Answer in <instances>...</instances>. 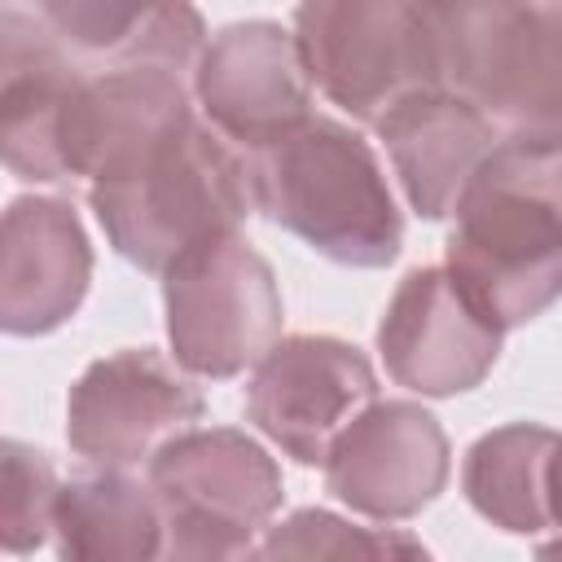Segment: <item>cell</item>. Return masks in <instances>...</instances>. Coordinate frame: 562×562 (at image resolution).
<instances>
[{"instance_id":"cell-1","label":"cell","mask_w":562,"mask_h":562,"mask_svg":"<svg viewBox=\"0 0 562 562\" xmlns=\"http://www.w3.org/2000/svg\"><path fill=\"white\" fill-rule=\"evenodd\" d=\"M452 215L443 272L487 325H527L562 294V149L501 140Z\"/></svg>"},{"instance_id":"cell-2","label":"cell","mask_w":562,"mask_h":562,"mask_svg":"<svg viewBox=\"0 0 562 562\" xmlns=\"http://www.w3.org/2000/svg\"><path fill=\"white\" fill-rule=\"evenodd\" d=\"M259 215L334 263L382 268L400 255L404 220L373 149L342 123L307 114L246 158Z\"/></svg>"},{"instance_id":"cell-3","label":"cell","mask_w":562,"mask_h":562,"mask_svg":"<svg viewBox=\"0 0 562 562\" xmlns=\"http://www.w3.org/2000/svg\"><path fill=\"white\" fill-rule=\"evenodd\" d=\"M88 202L110 246L145 272H167L189 250L237 233L255 206L246 162L198 119L92 180Z\"/></svg>"},{"instance_id":"cell-4","label":"cell","mask_w":562,"mask_h":562,"mask_svg":"<svg viewBox=\"0 0 562 562\" xmlns=\"http://www.w3.org/2000/svg\"><path fill=\"white\" fill-rule=\"evenodd\" d=\"M443 88L505 140L562 149V4H430Z\"/></svg>"},{"instance_id":"cell-5","label":"cell","mask_w":562,"mask_h":562,"mask_svg":"<svg viewBox=\"0 0 562 562\" xmlns=\"http://www.w3.org/2000/svg\"><path fill=\"white\" fill-rule=\"evenodd\" d=\"M294 44L307 79L373 127L404 101L443 88V48L430 4H303L294 9Z\"/></svg>"},{"instance_id":"cell-6","label":"cell","mask_w":562,"mask_h":562,"mask_svg":"<svg viewBox=\"0 0 562 562\" xmlns=\"http://www.w3.org/2000/svg\"><path fill=\"white\" fill-rule=\"evenodd\" d=\"M167 338L184 369L233 378L281 338V294L268 259L241 237H215L162 272Z\"/></svg>"},{"instance_id":"cell-7","label":"cell","mask_w":562,"mask_h":562,"mask_svg":"<svg viewBox=\"0 0 562 562\" xmlns=\"http://www.w3.org/2000/svg\"><path fill=\"white\" fill-rule=\"evenodd\" d=\"M373 364L342 338H281L250 373L246 417L294 461L325 465L338 435L373 404Z\"/></svg>"},{"instance_id":"cell-8","label":"cell","mask_w":562,"mask_h":562,"mask_svg":"<svg viewBox=\"0 0 562 562\" xmlns=\"http://www.w3.org/2000/svg\"><path fill=\"white\" fill-rule=\"evenodd\" d=\"M202 417V391L158 351H114L83 369L66 400L70 448L101 465L127 470L154 461Z\"/></svg>"},{"instance_id":"cell-9","label":"cell","mask_w":562,"mask_h":562,"mask_svg":"<svg viewBox=\"0 0 562 562\" xmlns=\"http://www.w3.org/2000/svg\"><path fill=\"white\" fill-rule=\"evenodd\" d=\"M193 92L211 127L250 154L312 114L307 66L294 35H285L277 22L224 26L193 70Z\"/></svg>"},{"instance_id":"cell-10","label":"cell","mask_w":562,"mask_h":562,"mask_svg":"<svg viewBox=\"0 0 562 562\" xmlns=\"http://www.w3.org/2000/svg\"><path fill=\"white\" fill-rule=\"evenodd\" d=\"M325 483L369 518H413L448 483V439L422 404H369L329 448Z\"/></svg>"},{"instance_id":"cell-11","label":"cell","mask_w":562,"mask_h":562,"mask_svg":"<svg viewBox=\"0 0 562 562\" xmlns=\"http://www.w3.org/2000/svg\"><path fill=\"white\" fill-rule=\"evenodd\" d=\"M386 373L422 395H457L487 378L501 356V329L487 325L443 268H413L378 325Z\"/></svg>"},{"instance_id":"cell-12","label":"cell","mask_w":562,"mask_h":562,"mask_svg":"<svg viewBox=\"0 0 562 562\" xmlns=\"http://www.w3.org/2000/svg\"><path fill=\"white\" fill-rule=\"evenodd\" d=\"M193 119L189 88L162 66H119L92 70L75 83L61 123L57 154L66 176L101 180L184 127Z\"/></svg>"},{"instance_id":"cell-13","label":"cell","mask_w":562,"mask_h":562,"mask_svg":"<svg viewBox=\"0 0 562 562\" xmlns=\"http://www.w3.org/2000/svg\"><path fill=\"white\" fill-rule=\"evenodd\" d=\"M83 70L40 22L35 4L0 9V149L18 180H66L57 123Z\"/></svg>"},{"instance_id":"cell-14","label":"cell","mask_w":562,"mask_h":562,"mask_svg":"<svg viewBox=\"0 0 562 562\" xmlns=\"http://www.w3.org/2000/svg\"><path fill=\"white\" fill-rule=\"evenodd\" d=\"M92 250L75 211L57 198H18L0 228V325L48 334L83 303Z\"/></svg>"},{"instance_id":"cell-15","label":"cell","mask_w":562,"mask_h":562,"mask_svg":"<svg viewBox=\"0 0 562 562\" xmlns=\"http://www.w3.org/2000/svg\"><path fill=\"white\" fill-rule=\"evenodd\" d=\"M378 136L386 140L408 206L426 220L452 215L474 171L505 140L470 101H461L448 88L422 92L391 110L378 123Z\"/></svg>"},{"instance_id":"cell-16","label":"cell","mask_w":562,"mask_h":562,"mask_svg":"<svg viewBox=\"0 0 562 562\" xmlns=\"http://www.w3.org/2000/svg\"><path fill=\"white\" fill-rule=\"evenodd\" d=\"M162 509H198L237 527H263L281 505L277 461L241 430H184L149 461Z\"/></svg>"},{"instance_id":"cell-17","label":"cell","mask_w":562,"mask_h":562,"mask_svg":"<svg viewBox=\"0 0 562 562\" xmlns=\"http://www.w3.org/2000/svg\"><path fill=\"white\" fill-rule=\"evenodd\" d=\"M48 35L83 66V70H119V66H162V70H198L202 61V18L189 4H79L53 0L35 4Z\"/></svg>"},{"instance_id":"cell-18","label":"cell","mask_w":562,"mask_h":562,"mask_svg":"<svg viewBox=\"0 0 562 562\" xmlns=\"http://www.w3.org/2000/svg\"><path fill=\"white\" fill-rule=\"evenodd\" d=\"M162 531L167 509L158 492L123 470H97L57 492V562H154Z\"/></svg>"},{"instance_id":"cell-19","label":"cell","mask_w":562,"mask_h":562,"mask_svg":"<svg viewBox=\"0 0 562 562\" xmlns=\"http://www.w3.org/2000/svg\"><path fill=\"white\" fill-rule=\"evenodd\" d=\"M562 435L544 430V426H501L492 435H483L470 457H465V496L470 505L505 527V531H540L549 527V465L558 452Z\"/></svg>"},{"instance_id":"cell-20","label":"cell","mask_w":562,"mask_h":562,"mask_svg":"<svg viewBox=\"0 0 562 562\" xmlns=\"http://www.w3.org/2000/svg\"><path fill=\"white\" fill-rule=\"evenodd\" d=\"M57 474L53 461L31 448L9 439L4 443V549L9 553H31L53 536V509H57Z\"/></svg>"},{"instance_id":"cell-21","label":"cell","mask_w":562,"mask_h":562,"mask_svg":"<svg viewBox=\"0 0 562 562\" xmlns=\"http://www.w3.org/2000/svg\"><path fill=\"white\" fill-rule=\"evenodd\" d=\"M154 562H259V549L250 527L198 509H167V531Z\"/></svg>"},{"instance_id":"cell-22","label":"cell","mask_w":562,"mask_h":562,"mask_svg":"<svg viewBox=\"0 0 562 562\" xmlns=\"http://www.w3.org/2000/svg\"><path fill=\"white\" fill-rule=\"evenodd\" d=\"M338 531H342L338 514L299 509L281 527L268 531V540L259 544V562H325V553H329Z\"/></svg>"},{"instance_id":"cell-23","label":"cell","mask_w":562,"mask_h":562,"mask_svg":"<svg viewBox=\"0 0 562 562\" xmlns=\"http://www.w3.org/2000/svg\"><path fill=\"white\" fill-rule=\"evenodd\" d=\"M325 562H435V558L408 531H395V527H351V522H342V531L334 536Z\"/></svg>"},{"instance_id":"cell-24","label":"cell","mask_w":562,"mask_h":562,"mask_svg":"<svg viewBox=\"0 0 562 562\" xmlns=\"http://www.w3.org/2000/svg\"><path fill=\"white\" fill-rule=\"evenodd\" d=\"M549 518L562 522V443H558L553 465H549Z\"/></svg>"},{"instance_id":"cell-25","label":"cell","mask_w":562,"mask_h":562,"mask_svg":"<svg viewBox=\"0 0 562 562\" xmlns=\"http://www.w3.org/2000/svg\"><path fill=\"white\" fill-rule=\"evenodd\" d=\"M536 562H562V536H558V540H549V544L536 553Z\"/></svg>"}]
</instances>
